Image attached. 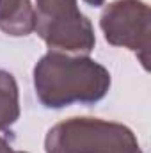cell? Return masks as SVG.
<instances>
[{"label": "cell", "mask_w": 151, "mask_h": 153, "mask_svg": "<svg viewBox=\"0 0 151 153\" xmlns=\"http://www.w3.org/2000/svg\"><path fill=\"white\" fill-rule=\"evenodd\" d=\"M110 82L109 70L87 55L50 50L34 66L36 96L46 109L98 103L107 96Z\"/></svg>", "instance_id": "cell-1"}, {"label": "cell", "mask_w": 151, "mask_h": 153, "mask_svg": "<svg viewBox=\"0 0 151 153\" xmlns=\"http://www.w3.org/2000/svg\"><path fill=\"white\" fill-rule=\"evenodd\" d=\"M44 152L144 153L128 126L100 117H70L53 125L44 137Z\"/></svg>", "instance_id": "cell-2"}, {"label": "cell", "mask_w": 151, "mask_h": 153, "mask_svg": "<svg viewBox=\"0 0 151 153\" xmlns=\"http://www.w3.org/2000/svg\"><path fill=\"white\" fill-rule=\"evenodd\" d=\"M36 32L52 52L89 55L96 45L93 23L76 0H36Z\"/></svg>", "instance_id": "cell-3"}, {"label": "cell", "mask_w": 151, "mask_h": 153, "mask_svg": "<svg viewBox=\"0 0 151 153\" xmlns=\"http://www.w3.org/2000/svg\"><path fill=\"white\" fill-rule=\"evenodd\" d=\"M150 5L142 0H114L100 16V29L105 39L133 52L146 71H150Z\"/></svg>", "instance_id": "cell-4"}, {"label": "cell", "mask_w": 151, "mask_h": 153, "mask_svg": "<svg viewBox=\"0 0 151 153\" xmlns=\"http://www.w3.org/2000/svg\"><path fill=\"white\" fill-rule=\"evenodd\" d=\"M36 29L30 0H0V30L13 38L29 36Z\"/></svg>", "instance_id": "cell-5"}, {"label": "cell", "mask_w": 151, "mask_h": 153, "mask_svg": "<svg viewBox=\"0 0 151 153\" xmlns=\"http://www.w3.org/2000/svg\"><path fill=\"white\" fill-rule=\"evenodd\" d=\"M20 117V93L16 78L0 70V132L13 126Z\"/></svg>", "instance_id": "cell-6"}, {"label": "cell", "mask_w": 151, "mask_h": 153, "mask_svg": "<svg viewBox=\"0 0 151 153\" xmlns=\"http://www.w3.org/2000/svg\"><path fill=\"white\" fill-rule=\"evenodd\" d=\"M0 153H27V152H18V150H14L13 144L9 143V139L4 137V135H0Z\"/></svg>", "instance_id": "cell-7"}, {"label": "cell", "mask_w": 151, "mask_h": 153, "mask_svg": "<svg viewBox=\"0 0 151 153\" xmlns=\"http://www.w3.org/2000/svg\"><path fill=\"white\" fill-rule=\"evenodd\" d=\"M84 2L89 4V5H93V7H100V5H103L105 0H84Z\"/></svg>", "instance_id": "cell-8"}]
</instances>
